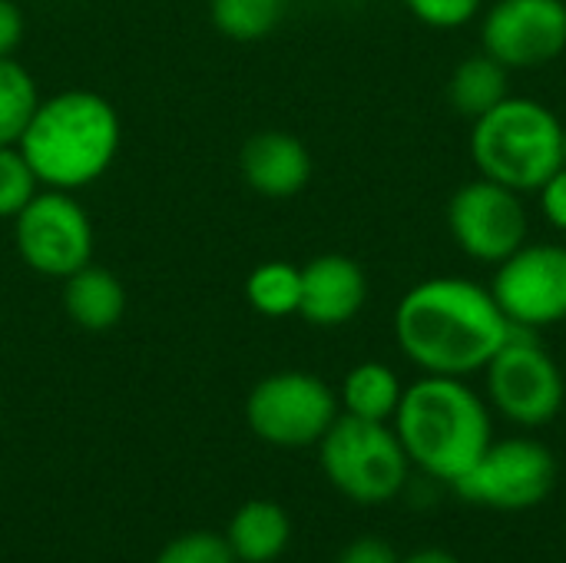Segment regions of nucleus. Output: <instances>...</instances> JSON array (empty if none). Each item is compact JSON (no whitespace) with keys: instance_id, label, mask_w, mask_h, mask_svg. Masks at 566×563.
<instances>
[{"instance_id":"obj_1","label":"nucleus","mask_w":566,"mask_h":563,"mask_svg":"<svg viewBox=\"0 0 566 563\" xmlns=\"http://www.w3.org/2000/svg\"><path fill=\"white\" fill-rule=\"evenodd\" d=\"M507 338V315L491 289L474 279H424L411 285L395 309V342L424 375H478Z\"/></svg>"},{"instance_id":"obj_2","label":"nucleus","mask_w":566,"mask_h":563,"mask_svg":"<svg viewBox=\"0 0 566 563\" xmlns=\"http://www.w3.org/2000/svg\"><path fill=\"white\" fill-rule=\"evenodd\" d=\"M119 143L116 106L96 90L73 86L40 100L17 146L43 189L80 192L109 173Z\"/></svg>"},{"instance_id":"obj_3","label":"nucleus","mask_w":566,"mask_h":563,"mask_svg":"<svg viewBox=\"0 0 566 563\" xmlns=\"http://www.w3.org/2000/svg\"><path fill=\"white\" fill-rule=\"evenodd\" d=\"M391 421L408 461L451 488L494 441L488 402L464 378L448 375H424L408 385Z\"/></svg>"},{"instance_id":"obj_4","label":"nucleus","mask_w":566,"mask_h":563,"mask_svg":"<svg viewBox=\"0 0 566 563\" xmlns=\"http://www.w3.org/2000/svg\"><path fill=\"white\" fill-rule=\"evenodd\" d=\"M564 123L531 96H507L474 119L471 159L478 173L514 192H537L564 166Z\"/></svg>"},{"instance_id":"obj_5","label":"nucleus","mask_w":566,"mask_h":563,"mask_svg":"<svg viewBox=\"0 0 566 563\" xmlns=\"http://www.w3.org/2000/svg\"><path fill=\"white\" fill-rule=\"evenodd\" d=\"M318 461L328 484L365 508L395 501L411 471V461L388 421H365L352 415H338L325 431L318 441Z\"/></svg>"},{"instance_id":"obj_6","label":"nucleus","mask_w":566,"mask_h":563,"mask_svg":"<svg viewBox=\"0 0 566 563\" xmlns=\"http://www.w3.org/2000/svg\"><path fill=\"white\" fill-rule=\"evenodd\" d=\"M338 415V395L312 372L265 375L245 398V421L252 435L285 451L318 445Z\"/></svg>"},{"instance_id":"obj_7","label":"nucleus","mask_w":566,"mask_h":563,"mask_svg":"<svg viewBox=\"0 0 566 563\" xmlns=\"http://www.w3.org/2000/svg\"><path fill=\"white\" fill-rule=\"evenodd\" d=\"M484 378L491 405L521 428H544L564 408V372L531 329L511 325V338L488 362Z\"/></svg>"},{"instance_id":"obj_8","label":"nucleus","mask_w":566,"mask_h":563,"mask_svg":"<svg viewBox=\"0 0 566 563\" xmlns=\"http://www.w3.org/2000/svg\"><path fill=\"white\" fill-rule=\"evenodd\" d=\"M13 246L30 272L63 282L93 262L96 232L76 192L40 189L13 216Z\"/></svg>"},{"instance_id":"obj_9","label":"nucleus","mask_w":566,"mask_h":563,"mask_svg":"<svg viewBox=\"0 0 566 563\" xmlns=\"http://www.w3.org/2000/svg\"><path fill=\"white\" fill-rule=\"evenodd\" d=\"M557 484V461L551 448L534 438L491 441L478 465L454 484V491L478 508L531 511L551 498Z\"/></svg>"},{"instance_id":"obj_10","label":"nucleus","mask_w":566,"mask_h":563,"mask_svg":"<svg viewBox=\"0 0 566 563\" xmlns=\"http://www.w3.org/2000/svg\"><path fill=\"white\" fill-rule=\"evenodd\" d=\"M448 232L468 259L501 265L527 242L531 222L521 192L478 176L454 189L448 202Z\"/></svg>"},{"instance_id":"obj_11","label":"nucleus","mask_w":566,"mask_h":563,"mask_svg":"<svg viewBox=\"0 0 566 563\" xmlns=\"http://www.w3.org/2000/svg\"><path fill=\"white\" fill-rule=\"evenodd\" d=\"M491 295L511 325L541 332L566 322V246L524 242L497 265Z\"/></svg>"},{"instance_id":"obj_12","label":"nucleus","mask_w":566,"mask_h":563,"mask_svg":"<svg viewBox=\"0 0 566 563\" xmlns=\"http://www.w3.org/2000/svg\"><path fill=\"white\" fill-rule=\"evenodd\" d=\"M481 46L507 70H537L566 50L564 0H494L481 20Z\"/></svg>"},{"instance_id":"obj_13","label":"nucleus","mask_w":566,"mask_h":563,"mask_svg":"<svg viewBox=\"0 0 566 563\" xmlns=\"http://www.w3.org/2000/svg\"><path fill=\"white\" fill-rule=\"evenodd\" d=\"M365 302H368V275L355 259L342 252H325L302 265L298 315L308 325L342 329L365 309Z\"/></svg>"},{"instance_id":"obj_14","label":"nucleus","mask_w":566,"mask_h":563,"mask_svg":"<svg viewBox=\"0 0 566 563\" xmlns=\"http://www.w3.org/2000/svg\"><path fill=\"white\" fill-rule=\"evenodd\" d=\"M308 146L285 129H262L239 149V173L245 186L265 199H292L312 183Z\"/></svg>"},{"instance_id":"obj_15","label":"nucleus","mask_w":566,"mask_h":563,"mask_svg":"<svg viewBox=\"0 0 566 563\" xmlns=\"http://www.w3.org/2000/svg\"><path fill=\"white\" fill-rule=\"evenodd\" d=\"M129 305L126 285L103 265H83L63 279V312L83 332H109L123 322Z\"/></svg>"},{"instance_id":"obj_16","label":"nucleus","mask_w":566,"mask_h":563,"mask_svg":"<svg viewBox=\"0 0 566 563\" xmlns=\"http://www.w3.org/2000/svg\"><path fill=\"white\" fill-rule=\"evenodd\" d=\"M222 538L239 563H272L289 551L292 518L282 504L255 498L232 514Z\"/></svg>"},{"instance_id":"obj_17","label":"nucleus","mask_w":566,"mask_h":563,"mask_svg":"<svg viewBox=\"0 0 566 563\" xmlns=\"http://www.w3.org/2000/svg\"><path fill=\"white\" fill-rule=\"evenodd\" d=\"M405 385L395 375V368L381 362H361L355 365L338 392L342 415L365 418V421H391L401 405Z\"/></svg>"},{"instance_id":"obj_18","label":"nucleus","mask_w":566,"mask_h":563,"mask_svg":"<svg viewBox=\"0 0 566 563\" xmlns=\"http://www.w3.org/2000/svg\"><path fill=\"white\" fill-rule=\"evenodd\" d=\"M507 66L488 56L484 50L461 60L448 80V103L458 116L478 119L488 110H494L501 100H507Z\"/></svg>"},{"instance_id":"obj_19","label":"nucleus","mask_w":566,"mask_h":563,"mask_svg":"<svg viewBox=\"0 0 566 563\" xmlns=\"http://www.w3.org/2000/svg\"><path fill=\"white\" fill-rule=\"evenodd\" d=\"M245 302L265 319H289L298 315L302 302V265L285 259L259 262L245 279Z\"/></svg>"},{"instance_id":"obj_20","label":"nucleus","mask_w":566,"mask_h":563,"mask_svg":"<svg viewBox=\"0 0 566 563\" xmlns=\"http://www.w3.org/2000/svg\"><path fill=\"white\" fill-rule=\"evenodd\" d=\"M289 0H209L212 27L235 43H255L279 30Z\"/></svg>"},{"instance_id":"obj_21","label":"nucleus","mask_w":566,"mask_h":563,"mask_svg":"<svg viewBox=\"0 0 566 563\" xmlns=\"http://www.w3.org/2000/svg\"><path fill=\"white\" fill-rule=\"evenodd\" d=\"M40 100L43 96L36 90L33 73L17 56H3L0 60V146L20 143Z\"/></svg>"},{"instance_id":"obj_22","label":"nucleus","mask_w":566,"mask_h":563,"mask_svg":"<svg viewBox=\"0 0 566 563\" xmlns=\"http://www.w3.org/2000/svg\"><path fill=\"white\" fill-rule=\"evenodd\" d=\"M40 179L30 169L20 146H0V219H10L40 192Z\"/></svg>"},{"instance_id":"obj_23","label":"nucleus","mask_w":566,"mask_h":563,"mask_svg":"<svg viewBox=\"0 0 566 563\" xmlns=\"http://www.w3.org/2000/svg\"><path fill=\"white\" fill-rule=\"evenodd\" d=\"M156 563H239L232 548L226 544L222 534H212V531H189V534H179L172 538L163 551Z\"/></svg>"},{"instance_id":"obj_24","label":"nucleus","mask_w":566,"mask_h":563,"mask_svg":"<svg viewBox=\"0 0 566 563\" xmlns=\"http://www.w3.org/2000/svg\"><path fill=\"white\" fill-rule=\"evenodd\" d=\"M405 7L431 30H458L481 13L484 0H405Z\"/></svg>"},{"instance_id":"obj_25","label":"nucleus","mask_w":566,"mask_h":563,"mask_svg":"<svg viewBox=\"0 0 566 563\" xmlns=\"http://www.w3.org/2000/svg\"><path fill=\"white\" fill-rule=\"evenodd\" d=\"M541 209H544V219L557 229V232H566V166H560L541 189Z\"/></svg>"},{"instance_id":"obj_26","label":"nucleus","mask_w":566,"mask_h":563,"mask_svg":"<svg viewBox=\"0 0 566 563\" xmlns=\"http://www.w3.org/2000/svg\"><path fill=\"white\" fill-rule=\"evenodd\" d=\"M27 37V17L17 0H0V60L13 56Z\"/></svg>"},{"instance_id":"obj_27","label":"nucleus","mask_w":566,"mask_h":563,"mask_svg":"<svg viewBox=\"0 0 566 563\" xmlns=\"http://www.w3.org/2000/svg\"><path fill=\"white\" fill-rule=\"evenodd\" d=\"M338 563H401V557L395 554V548L385 538H355L342 554Z\"/></svg>"},{"instance_id":"obj_28","label":"nucleus","mask_w":566,"mask_h":563,"mask_svg":"<svg viewBox=\"0 0 566 563\" xmlns=\"http://www.w3.org/2000/svg\"><path fill=\"white\" fill-rule=\"evenodd\" d=\"M401 563H464L461 557H454L451 551H441V548H424L411 557H405Z\"/></svg>"},{"instance_id":"obj_29","label":"nucleus","mask_w":566,"mask_h":563,"mask_svg":"<svg viewBox=\"0 0 566 563\" xmlns=\"http://www.w3.org/2000/svg\"><path fill=\"white\" fill-rule=\"evenodd\" d=\"M564 166H566V129H564Z\"/></svg>"}]
</instances>
